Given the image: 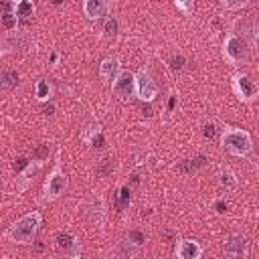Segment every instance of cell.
Masks as SVG:
<instances>
[{
    "label": "cell",
    "mask_w": 259,
    "mask_h": 259,
    "mask_svg": "<svg viewBox=\"0 0 259 259\" xmlns=\"http://www.w3.org/2000/svg\"><path fill=\"white\" fill-rule=\"evenodd\" d=\"M40 212L32 210V212H26L24 217H20L8 231H6V239H10L12 243H20V245H28L32 243L38 227H40Z\"/></svg>",
    "instance_id": "1"
},
{
    "label": "cell",
    "mask_w": 259,
    "mask_h": 259,
    "mask_svg": "<svg viewBox=\"0 0 259 259\" xmlns=\"http://www.w3.org/2000/svg\"><path fill=\"white\" fill-rule=\"evenodd\" d=\"M223 148L233 156H247L253 148L249 132L241 127H229L223 132Z\"/></svg>",
    "instance_id": "2"
},
{
    "label": "cell",
    "mask_w": 259,
    "mask_h": 259,
    "mask_svg": "<svg viewBox=\"0 0 259 259\" xmlns=\"http://www.w3.org/2000/svg\"><path fill=\"white\" fill-rule=\"evenodd\" d=\"M111 91H113V95L119 99V101H127V99H132L134 95H136V75L132 73V71H127V69H121L119 71V75L113 79V83H111Z\"/></svg>",
    "instance_id": "3"
},
{
    "label": "cell",
    "mask_w": 259,
    "mask_h": 259,
    "mask_svg": "<svg viewBox=\"0 0 259 259\" xmlns=\"http://www.w3.org/2000/svg\"><path fill=\"white\" fill-rule=\"evenodd\" d=\"M223 57L231 65H239L241 61L247 59V42L239 38L237 34H229L223 42Z\"/></svg>",
    "instance_id": "4"
},
{
    "label": "cell",
    "mask_w": 259,
    "mask_h": 259,
    "mask_svg": "<svg viewBox=\"0 0 259 259\" xmlns=\"http://www.w3.org/2000/svg\"><path fill=\"white\" fill-rule=\"evenodd\" d=\"M136 89H138L136 93L140 95V99L144 103H150L158 95V85L154 83V79H152L148 69H140L136 73Z\"/></svg>",
    "instance_id": "5"
},
{
    "label": "cell",
    "mask_w": 259,
    "mask_h": 259,
    "mask_svg": "<svg viewBox=\"0 0 259 259\" xmlns=\"http://www.w3.org/2000/svg\"><path fill=\"white\" fill-rule=\"evenodd\" d=\"M233 93L241 99V101H251L255 99V95L259 93V85L249 77V75H235L233 77Z\"/></svg>",
    "instance_id": "6"
},
{
    "label": "cell",
    "mask_w": 259,
    "mask_h": 259,
    "mask_svg": "<svg viewBox=\"0 0 259 259\" xmlns=\"http://www.w3.org/2000/svg\"><path fill=\"white\" fill-rule=\"evenodd\" d=\"M65 188H67V176H65V172L57 166V168L49 174V178H47V182H45V200H55V198H59Z\"/></svg>",
    "instance_id": "7"
},
{
    "label": "cell",
    "mask_w": 259,
    "mask_h": 259,
    "mask_svg": "<svg viewBox=\"0 0 259 259\" xmlns=\"http://www.w3.org/2000/svg\"><path fill=\"white\" fill-rule=\"evenodd\" d=\"M55 243H57V247H59L61 251H65V255H69V257H79V255H81L79 241H77V237H75L73 233H69V231H59V233L55 235Z\"/></svg>",
    "instance_id": "8"
},
{
    "label": "cell",
    "mask_w": 259,
    "mask_h": 259,
    "mask_svg": "<svg viewBox=\"0 0 259 259\" xmlns=\"http://www.w3.org/2000/svg\"><path fill=\"white\" fill-rule=\"evenodd\" d=\"M223 251L227 257H233V259L245 257L247 255V239L243 235H231V237H227Z\"/></svg>",
    "instance_id": "9"
},
{
    "label": "cell",
    "mask_w": 259,
    "mask_h": 259,
    "mask_svg": "<svg viewBox=\"0 0 259 259\" xmlns=\"http://www.w3.org/2000/svg\"><path fill=\"white\" fill-rule=\"evenodd\" d=\"M174 253L180 259H198V257H202V247L192 239H184V241H178Z\"/></svg>",
    "instance_id": "10"
},
{
    "label": "cell",
    "mask_w": 259,
    "mask_h": 259,
    "mask_svg": "<svg viewBox=\"0 0 259 259\" xmlns=\"http://www.w3.org/2000/svg\"><path fill=\"white\" fill-rule=\"evenodd\" d=\"M83 12L89 20H97V18H103L109 12V4H107V0H85L83 2Z\"/></svg>",
    "instance_id": "11"
},
{
    "label": "cell",
    "mask_w": 259,
    "mask_h": 259,
    "mask_svg": "<svg viewBox=\"0 0 259 259\" xmlns=\"http://www.w3.org/2000/svg\"><path fill=\"white\" fill-rule=\"evenodd\" d=\"M119 61L115 59V57H107V59H103L101 61V65H99V75H101V79L103 81H111L113 83V79L119 75Z\"/></svg>",
    "instance_id": "12"
},
{
    "label": "cell",
    "mask_w": 259,
    "mask_h": 259,
    "mask_svg": "<svg viewBox=\"0 0 259 259\" xmlns=\"http://www.w3.org/2000/svg\"><path fill=\"white\" fill-rule=\"evenodd\" d=\"M14 10H16V16L18 20L22 22H28L32 16H34V2L32 0H14Z\"/></svg>",
    "instance_id": "13"
},
{
    "label": "cell",
    "mask_w": 259,
    "mask_h": 259,
    "mask_svg": "<svg viewBox=\"0 0 259 259\" xmlns=\"http://www.w3.org/2000/svg\"><path fill=\"white\" fill-rule=\"evenodd\" d=\"M85 208H87V214L91 217V221L101 223V219H103V202H101V198H99L97 194H93V196L87 200Z\"/></svg>",
    "instance_id": "14"
},
{
    "label": "cell",
    "mask_w": 259,
    "mask_h": 259,
    "mask_svg": "<svg viewBox=\"0 0 259 259\" xmlns=\"http://www.w3.org/2000/svg\"><path fill=\"white\" fill-rule=\"evenodd\" d=\"M16 22H18V16H16V10H14V0H6L4 2V14H2V24L12 30L16 28Z\"/></svg>",
    "instance_id": "15"
},
{
    "label": "cell",
    "mask_w": 259,
    "mask_h": 259,
    "mask_svg": "<svg viewBox=\"0 0 259 259\" xmlns=\"http://www.w3.org/2000/svg\"><path fill=\"white\" fill-rule=\"evenodd\" d=\"M16 83H18V73L12 71V69H4L2 75H0V85H2V89H4V91H10V89L16 87Z\"/></svg>",
    "instance_id": "16"
},
{
    "label": "cell",
    "mask_w": 259,
    "mask_h": 259,
    "mask_svg": "<svg viewBox=\"0 0 259 259\" xmlns=\"http://www.w3.org/2000/svg\"><path fill=\"white\" fill-rule=\"evenodd\" d=\"M219 182H221V186L225 190H235L237 188V178H235V174L229 168H223L219 172Z\"/></svg>",
    "instance_id": "17"
},
{
    "label": "cell",
    "mask_w": 259,
    "mask_h": 259,
    "mask_svg": "<svg viewBox=\"0 0 259 259\" xmlns=\"http://www.w3.org/2000/svg\"><path fill=\"white\" fill-rule=\"evenodd\" d=\"M136 253H138V245H134L130 239L117 243V249H115V255L117 257H134Z\"/></svg>",
    "instance_id": "18"
},
{
    "label": "cell",
    "mask_w": 259,
    "mask_h": 259,
    "mask_svg": "<svg viewBox=\"0 0 259 259\" xmlns=\"http://www.w3.org/2000/svg\"><path fill=\"white\" fill-rule=\"evenodd\" d=\"M130 186L125 184V186H121L119 188V192L115 194V206H117V210H125L127 206H130Z\"/></svg>",
    "instance_id": "19"
},
{
    "label": "cell",
    "mask_w": 259,
    "mask_h": 259,
    "mask_svg": "<svg viewBox=\"0 0 259 259\" xmlns=\"http://www.w3.org/2000/svg\"><path fill=\"white\" fill-rule=\"evenodd\" d=\"M34 97L38 99V101H47L49 97H51V85L47 83V81H36V87H34Z\"/></svg>",
    "instance_id": "20"
},
{
    "label": "cell",
    "mask_w": 259,
    "mask_h": 259,
    "mask_svg": "<svg viewBox=\"0 0 259 259\" xmlns=\"http://www.w3.org/2000/svg\"><path fill=\"white\" fill-rule=\"evenodd\" d=\"M117 30H119L117 18H115V16H109V18L105 20V24H103V32H105V36H107V38H113V36L117 34Z\"/></svg>",
    "instance_id": "21"
},
{
    "label": "cell",
    "mask_w": 259,
    "mask_h": 259,
    "mask_svg": "<svg viewBox=\"0 0 259 259\" xmlns=\"http://www.w3.org/2000/svg\"><path fill=\"white\" fill-rule=\"evenodd\" d=\"M184 65H186V57L184 55H180V53H176V55H172V59H170V69L172 71H182L184 69Z\"/></svg>",
    "instance_id": "22"
},
{
    "label": "cell",
    "mask_w": 259,
    "mask_h": 259,
    "mask_svg": "<svg viewBox=\"0 0 259 259\" xmlns=\"http://www.w3.org/2000/svg\"><path fill=\"white\" fill-rule=\"evenodd\" d=\"M49 154H51V150H49V146H36L34 148V152H32V160H38V162H45L47 158H49Z\"/></svg>",
    "instance_id": "23"
},
{
    "label": "cell",
    "mask_w": 259,
    "mask_h": 259,
    "mask_svg": "<svg viewBox=\"0 0 259 259\" xmlns=\"http://www.w3.org/2000/svg\"><path fill=\"white\" fill-rule=\"evenodd\" d=\"M217 134H219V130H217V123H214V121H206V123L202 125V136H204L206 140L217 138Z\"/></svg>",
    "instance_id": "24"
},
{
    "label": "cell",
    "mask_w": 259,
    "mask_h": 259,
    "mask_svg": "<svg viewBox=\"0 0 259 259\" xmlns=\"http://www.w3.org/2000/svg\"><path fill=\"white\" fill-rule=\"evenodd\" d=\"M174 4L182 14H190L194 8V0H174Z\"/></svg>",
    "instance_id": "25"
},
{
    "label": "cell",
    "mask_w": 259,
    "mask_h": 259,
    "mask_svg": "<svg viewBox=\"0 0 259 259\" xmlns=\"http://www.w3.org/2000/svg\"><path fill=\"white\" fill-rule=\"evenodd\" d=\"M127 239H130L134 245H138V247H142V245L146 243V237H144V233H140V231H130Z\"/></svg>",
    "instance_id": "26"
},
{
    "label": "cell",
    "mask_w": 259,
    "mask_h": 259,
    "mask_svg": "<svg viewBox=\"0 0 259 259\" xmlns=\"http://www.w3.org/2000/svg\"><path fill=\"white\" fill-rule=\"evenodd\" d=\"M247 4V0H223V6L229 10H241Z\"/></svg>",
    "instance_id": "27"
},
{
    "label": "cell",
    "mask_w": 259,
    "mask_h": 259,
    "mask_svg": "<svg viewBox=\"0 0 259 259\" xmlns=\"http://www.w3.org/2000/svg\"><path fill=\"white\" fill-rule=\"evenodd\" d=\"M109 172H111V164H109V160H103L101 166L97 168V176L99 178H105V176H109Z\"/></svg>",
    "instance_id": "28"
},
{
    "label": "cell",
    "mask_w": 259,
    "mask_h": 259,
    "mask_svg": "<svg viewBox=\"0 0 259 259\" xmlns=\"http://www.w3.org/2000/svg\"><path fill=\"white\" fill-rule=\"evenodd\" d=\"M28 164H30V162H28L26 158H16V160H14V164H12V168H14L16 172H22V170H26V168H28Z\"/></svg>",
    "instance_id": "29"
},
{
    "label": "cell",
    "mask_w": 259,
    "mask_h": 259,
    "mask_svg": "<svg viewBox=\"0 0 259 259\" xmlns=\"http://www.w3.org/2000/svg\"><path fill=\"white\" fill-rule=\"evenodd\" d=\"M214 208H217L219 214H225V212L229 210V204H227L225 200H217V202H214Z\"/></svg>",
    "instance_id": "30"
},
{
    "label": "cell",
    "mask_w": 259,
    "mask_h": 259,
    "mask_svg": "<svg viewBox=\"0 0 259 259\" xmlns=\"http://www.w3.org/2000/svg\"><path fill=\"white\" fill-rule=\"evenodd\" d=\"M53 111H55V105H53V103H47V105L42 107V113H45V115H53Z\"/></svg>",
    "instance_id": "31"
},
{
    "label": "cell",
    "mask_w": 259,
    "mask_h": 259,
    "mask_svg": "<svg viewBox=\"0 0 259 259\" xmlns=\"http://www.w3.org/2000/svg\"><path fill=\"white\" fill-rule=\"evenodd\" d=\"M142 111H144V115H150V111H152V109H150V105H144V107H142Z\"/></svg>",
    "instance_id": "32"
},
{
    "label": "cell",
    "mask_w": 259,
    "mask_h": 259,
    "mask_svg": "<svg viewBox=\"0 0 259 259\" xmlns=\"http://www.w3.org/2000/svg\"><path fill=\"white\" fill-rule=\"evenodd\" d=\"M174 105H176V97H172V99H170V103H168V107H170V109H174Z\"/></svg>",
    "instance_id": "33"
},
{
    "label": "cell",
    "mask_w": 259,
    "mask_h": 259,
    "mask_svg": "<svg viewBox=\"0 0 259 259\" xmlns=\"http://www.w3.org/2000/svg\"><path fill=\"white\" fill-rule=\"evenodd\" d=\"M53 4H55V6H59V4H63V0H53Z\"/></svg>",
    "instance_id": "34"
},
{
    "label": "cell",
    "mask_w": 259,
    "mask_h": 259,
    "mask_svg": "<svg viewBox=\"0 0 259 259\" xmlns=\"http://www.w3.org/2000/svg\"><path fill=\"white\" fill-rule=\"evenodd\" d=\"M257 2H259V0H257Z\"/></svg>",
    "instance_id": "35"
}]
</instances>
